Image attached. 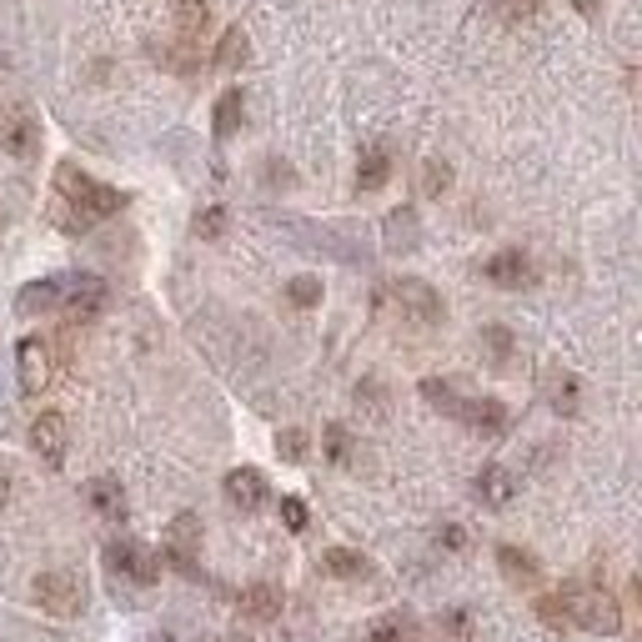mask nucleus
<instances>
[{
    "label": "nucleus",
    "instance_id": "1",
    "mask_svg": "<svg viewBox=\"0 0 642 642\" xmlns=\"http://www.w3.org/2000/svg\"><path fill=\"white\" fill-rule=\"evenodd\" d=\"M55 197H61V211H55V222H61V231H71V237H80V231H91L96 222H105V216H116L121 206H126V191H116V186H101L91 181L80 166H55Z\"/></svg>",
    "mask_w": 642,
    "mask_h": 642
},
{
    "label": "nucleus",
    "instance_id": "2",
    "mask_svg": "<svg viewBox=\"0 0 642 642\" xmlns=\"http://www.w3.org/2000/svg\"><path fill=\"white\" fill-rule=\"evenodd\" d=\"M538 617L552 628H588V632H617L622 628V607L613 603V592L597 588H567V592H547L538 597Z\"/></svg>",
    "mask_w": 642,
    "mask_h": 642
},
{
    "label": "nucleus",
    "instance_id": "3",
    "mask_svg": "<svg viewBox=\"0 0 642 642\" xmlns=\"http://www.w3.org/2000/svg\"><path fill=\"white\" fill-rule=\"evenodd\" d=\"M105 572L126 577L136 588H156L161 557L151 547H141V542H111V547H105Z\"/></svg>",
    "mask_w": 642,
    "mask_h": 642
},
{
    "label": "nucleus",
    "instance_id": "4",
    "mask_svg": "<svg viewBox=\"0 0 642 642\" xmlns=\"http://www.w3.org/2000/svg\"><path fill=\"white\" fill-rule=\"evenodd\" d=\"M15 377H21V392L26 396H40L46 387H51L55 362H51V347H46L40 337H26L21 347H15Z\"/></svg>",
    "mask_w": 642,
    "mask_h": 642
},
{
    "label": "nucleus",
    "instance_id": "5",
    "mask_svg": "<svg viewBox=\"0 0 642 642\" xmlns=\"http://www.w3.org/2000/svg\"><path fill=\"white\" fill-rule=\"evenodd\" d=\"M36 603L55 617H76L86 607V592H80V577L71 572H40L36 577Z\"/></svg>",
    "mask_w": 642,
    "mask_h": 642
},
{
    "label": "nucleus",
    "instance_id": "6",
    "mask_svg": "<svg viewBox=\"0 0 642 642\" xmlns=\"http://www.w3.org/2000/svg\"><path fill=\"white\" fill-rule=\"evenodd\" d=\"M392 297L402 302V312L412 316V322H427V327H437V322H442V297H437L427 281H417V276H396Z\"/></svg>",
    "mask_w": 642,
    "mask_h": 642
},
{
    "label": "nucleus",
    "instance_id": "7",
    "mask_svg": "<svg viewBox=\"0 0 642 642\" xmlns=\"http://www.w3.org/2000/svg\"><path fill=\"white\" fill-rule=\"evenodd\" d=\"M197 552H201V517H197V512L171 517V527H166V557L181 567V572H197Z\"/></svg>",
    "mask_w": 642,
    "mask_h": 642
},
{
    "label": "nucleus",
    "instance_id": "8",
    "mask_svg": "<svg viewBox=\"0 0 642 642\" xmlns=\"http://www.w3.org/2000/svg\"><path fill=\"white\" fill-rule=\"evenodd\" d=\"M105 306V281L101 276H66V302H61V312L76 316V322H86V316H96Z\"/></svg>",
    "mask_w": 642,
    "mask_h": 642
},
{
    "label": "nucleus",
    "instance_id": "9",
    "mask_svg": "<svg viewBox=\"0 0 642 642\" xmlns=\"http://www.w3.org/2000/svg\"><path fill=\"white\" fill-rule=\"evenodd\" d=\"M66 302V276H46V281H26L15 291V312L21 316H46Z\"/></svg>",
    "mask_w": 642,
    "mask_h": 642
},
{
    "label": "nucleus",
    "instance_id": "10",
    "mask_svg": "<svg viewBox=\"0 0 642 642\" xmlns=\"http://www.w3.org/2000/svg\"><path fill=\"white\" fill-rule=\"evenodd\" d=\"M30 446L40 452V462L61 467L66 462V417L61 412H40L36 427H30Z\"/></svg>",
    "mask_w": 642,
    "mask_h": 642
},
{
    "label": "nucleus",
    "instance_id": "11",
    "mask_svg": "<svg viewBox=\"0 0 642 642\" xmlns=\"http://www.w3.org/2000/svg\"><path fill=\"white\" fill-rule=\"evenodd\" d=\"M482 272H487L492 287H507V291L532 287V262H527V251H498V256H487Z\"/></svg>",
    "mask_w": 642,
    "mask_h": 642
},
{
    "label": "nucleus",
    "instance_id": "12",
    "mask_svg": "<svg viewBox=\"0 0 642 642\" xmlns=\"http://www.w3.org/2000/svg\"><path fill=\"white\" fill-rule=\"evenodd\" d=\"M457 421H467V427L482 432V437H502L507 432V406H502L498 396H467Z\"/></svg>",
    "mask_w": 642,
    "mask_h": 642
},
{
    "label": "nucleus",
    "instance_id": "13",
    "mask_svg": "<svg viewBox=\"0 0 642 642\" xmlns=\"http://www.w3.org/2000/svg\"><path fill=\"white\" fill-rule=\"evenodd\" d=\"M226 502L241 512H256L266 502V477L256 467H237V473H226Z\"/></svg>",
    "mask_w": 642,
    "mask_h": 642
},
{
    "label": "nucleus",
    "instance_id": "14",
    "mask_svg": "<svg viewBox=\"0 0 642 642\" xmlns=\"http://www.w3.org/2000/svg\"><path fill=\"white\" fill-rule=\"evenodd\" d=\"M498 567H502V577H507L512 588H538L542 582V563L532 557V552L512 547V542H502L498 547Z\"/></svg>",
    "mask_w": 642,
    "mask_h": 642
},
{
    "label": "nucleus",
    "instance_id": "15",
    "mask_svg": "<svg viewBox=\"0 0 642 642\" xmlns=\"http://www.w3.org/2000/svg\"><path fill=\"white\" fill-rule=\"evenodd\" d=\"M381 241H387V251H396V256H406V251H417V241H421L417 211H412V206H396L392 216L381 222Z\"/></svg>",
    "mask_w": 642,
    "mask_h": 642
},
{
    "label": "nucleus",
    "instance_id": "16",
    "mask_svg": "<svg viewBox=\"0 0 642 642\" xmlns=\"http://www.w3.org/2000/svg\"><path fill=\"white\" fill-rule=\"evenodd\" d=\"M86 502H91L101 517H111V523H126V492H121L116 477H96V482L86 487Z\"/></svg>",
    "mask_w": 642,
    "mask_h": 642
},
{
    "label": "nucleus",
    "instance_id": "17",
    "mask_svg": "<svg viewBox=\"0 0 642 642\" xmlns=\"http://www.w3.org/2000/svg\"><path fill=\"white\" fill-rule=\"evenodd\" d=\"M241 613H247L251 622H272V617L281 613V588H276V582H251V588L241 592Z\"/></svg>",
    "mask_w": 642,
    "mask_h": 642
},
{
    "label": "nucleus",
    "instance_id": "18",
    "mask_svg": "<svg viewBox=\"0 0 642 642\" xmlns=\"http://www.w3.org/2000/svg\"><path fill=\"white\" fill-rule=\"evenodd\" d=\"M392 176V156H387V146H367L362 161H356V191H381Z\"/></svg>",
    "mask_w": 642,
    "mask_h": 642
},
{
    "label": "nucleus",
    "instance_id": "19",
    "mask_svg": "<svg viewBox=\"0 0 642 642\" xmlns=\"http://www.w3.org/2000/svg\"><path fill=\"white\" fill-rule=\"evenodd\" d=\"M512 492H517V482H512L507 467H498V462H492V467H482V473H477V498H482L487 507H507Z\"/></svg>",
    "mask_w": 642,
    "mask_h": 642
},
{
    "label": "nucleus",
    "instance_id": "20",
    "mask_svg": "<svg viewBox=\"0 0 642 642\" xmlns=\"http://www.w3.org/2000/svg\"><path fill=\"white\" fill-rule=\"evenodd\" d=\"M322 567H327L331 577H347V582H362V577H372V563L356 547H331L327 557H322Z\"/></svg>",
    "mask_w": 642,
    "mask_h": 642
},
{
    "label": "nucleus",
    "instance_id": "21",
    "mask_svg": "<svg viewBox=\"0 0 642 642\" xmlns=\"http://www.w3.org/2000/svg\"><path fill=\"white\" fill-rule=\"evenodd\" d=\"M241 111H247V96H241V91H226L222 101H216V116H211V131H216V141H226V136L241 131Z\"/></svg>",
    "mask_w": 642,
    "mask_h": 642
},
{
    "label": "nucleus",
    "instance_id": "22",
    "mask_svg": "<svg viewBox=\"0 0 642 642\" xmlns=\"http://www.w3.org/2000/svg\"><path fill=\"white\" fill-rule=\"evenodd\" d=\"M421 396H427V402H432L442 417H462V402H467V396H462L452 381H442V377H427V381H421Z\"/></svg>",
    "mask_w": 642,
    "mask_h": 642
},
{
    "label": "nucleus",
    "instance_id": "23",
    "mask_svg": "<svg viewBox=\"0 0 642 642\" xmlns=\"http://www.w3.org/2000/svg\"><path fill=\"white\" fill-rule=\"evenodd\" d=\"M211 61H216L222 71H241V66H247V30H241V26L226 30L222 46H216V55H211Z\"/></svg>",
    "mask_w": 642,
    "mask_h": 642
},
{
    "label": "nucleus",
    "instance_id": "24",
    "mask_svg": "<svg viewBox=\"0 0 642 642\" xmlns=\"http://www.w3.org/2000/svg\"><path fill=\"white\" fill-rule=\"evenodd\" d=\"M171 11H176V26L186 30V40L201 36V30H206V21H211L206 0H171Z\"/></svg>",
    "mask_w": 642,
    "mask_h": 642
},
{
    "label": "nucleus",
    "instance_id": "25",
    "mask_svg": "<svg viewBox=\"0 0 642 642\" xmlns=\"http://www.w3.org/2000/svg\"><path fill=\"white\" fill-rule=\"evenodd\" d=\"M5 151H15V156H30V151H36V126H30L26 116L11 121V131H5Z\"/></svg>",
    "mask_w": 642,
    "mask_h": 642
},
{
    "label": "nucleus",
    "instance_id": "26",
    "mask_svg": "<svg viewBox=\"0 0 642 642\" xmlns=\"http://www.w3.org/2000/svg\"><path fill=\"white\" fill-rule=\"evenodd\" d=\"M287 302L291 306H316V302H322V281H316V276H291V281H287Z\"/></svg>",
    "mask_w": 642,
    "mask_h": 642
},
{
    "label": "nucleus",
    "instance_id": "27",
    "mask_svg": "<svg viewBox=\"0 0 642 642\" xmlns=\"http://www.w3.org/2000/svg\"><path fill=\"white\" fill-rule=\"evenodd\" d=\"M222 231H226V211H222V206L197 211V237H201V241H216Z\"/></svg>",
    "mask_w": 642,
    "mask_h": 642
},
{
    "label": "nucleus",
    "instance_id": "28",
    "mask_svg": "<svg viewBox=\"0 0 642 642\" xmlns=\"http://www.w3.org/2000/svg\"><path fill=\"white\" fill-rule=\"evenodd\" d=\"M446 181H452L446 161H427V166H421V191H427V197H442Z\"/></svg>",
    "mask_w": 642,
    "mask_h": 642
},
{
    "label": "nucleus",
    "instance_id": "29",
    "mask_svg": "<svg viewBox=\"0 0 642 642\" xmlns=\"http://www.w3.org/2000/svg\"><path fill=\"white\" fill-rule=\"evenodd\" d=\"M327 457L337 462V467H341L347 457H352V437H347V427H337V421L327 427Z\"/></svg>",
    "mask_w": 642,
    "mask_h": 642
},
{
    "label": "nucleus",
    "instance_id": "30",
    "mask_svg": "<svg viewBox=\"0 0 642 642\" xmlns=\"http://www.w3.org/2000/svg\"><path fill=\"white\" fill-rule=\"evenodd\" d=\"M552 406H557L563 417H572L577 412V381L572 377H557V387H552Z\"/></svg>",
    "mask_w": 642,
    "mask_h": 642
},
{
    "label": "nucleus",
    "instance_id": "31",
    "mask_svg": "<svg viewBox=\"0 0 642 642\" xmlns=\"http://www.w3.org/2000/svg\"><path fill=\"white\" fill-rule=\"evenodd\" d=\"M482 347H487V356L507 362V352H512V331H507V327H487V331H482Z\"/></svg>",
    "mask_w": 642,
    "mask_h": 642
},
{
    "label": "nucleus",
    "instance_id": "32",
    "mask_svg": "<svg viewBox=\"0 0 642 642\" xmlns=\"http://www.w3.org/2000/svg\"><path fill=\"white\" fill-rule=\"evenodd\" d=\"M281 523H287V532H306V502L281 498Z\"/></svg>",
    "mask_w": 642,
    "mask_h": 642
},
{
    "label": "nucleus",
    "instance_id": "33",
    "mask_svg": "<svg viewBox=\"0 0 642 642\" xmlns=\"http://www.w3.org/2000/svg\"><path fill=\"white\" fill-rule=\"evenodd\" d=\"M276 452H281L287 462H302V457H306V437L297 432V427H291V432H281V437H276Z\"/></svg>",
    "mask_w": 642,
    "mask_h": 642
},
{
    "label": "nucleus",
    "instance_id": "34",
    "mask_svg": "<svg viewBox=\"0 0 642 642\" xmlns=\"http://www.w3.org/2000/svg\"><path fill=\"white\" fill-rule=\"evenodd\" d=\"M492 5H498L502 21H527V15L538 11V0H492Z\"/></svg>",
    "mask_w": 642,
    "mask_h": 642
},
{
    "label": "nucleus",
    "instance_id": "35",
    "mask_svg": "<svg viewBox=\"0 0 642 642\" xmlns=\"http://www.w3.org/2000/svg\"><path fill=\"white\" fill-rule=\"evenodd\" d=\"M367 642H406V628H396V622H377Z\"/></svg>",
    "mask_w": 642,
    "mask_h": 642
},
{
    "label": "nucleus",
    "instance_id": "36",
    "mask_svg": "<svg viewBox=\"0 0 642 642\" xmlns=\"http://www.w3.org/2000/svg\"><path fill=\"white\" fill-rule=\"evenodd\" d=\"M467 542V532L462 527H442V547H462Z\"/></svg>",
    "mask_w": 642,
    "mask_h": 642
},
{
    "label": "nucleus",
    "instance_id": "37",
    "mask_svg": "<svg viewBox=\"0 0 642 642\" xmlns=\"http://www.w3.org/2000/svg\"><path fill=\"white\" fill-rule=\"evenodd\" d=\"M572 5H577L582 15H597V5H603V0H572Z\"/></svg>",
    "mask_w": 642,
    "mask_h": 642
},
{
    "label": "nucleus",
    "instance_id": "38",
    "mask_svg": "<svg viewBox=\"0 0 642 642\" xmlns=\"http://www.w3.org/2000/svg\"><path fill=\"white\" fill-rule=\"evenodd\" d=\"M5 498H11V477L0 473V507H5Z\"/></svg>",
    "mask_w": 642,
    "mask_h": 642
}]
</instances>
